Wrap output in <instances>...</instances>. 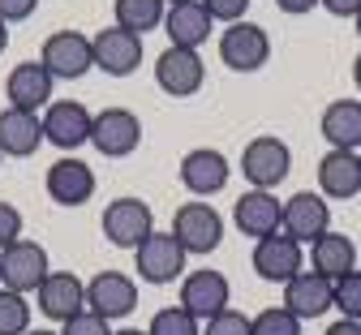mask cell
<instances>
[{"mask_svg": "<svg viewBox=\"0 0 361 335\" xmlns=\"http://www.w3.org/2000/svg\"><path fill=\"white\" fill-rule=\"evenodd\" d=\"M30 314H35V305L22 293H13V288L0 284V335H26L30 331Z\"/></svg>", "mask_w": 361, "mask_h": 335, "instance_id": "cell-28", "label": "cell"}, {"mask_svg": "<svg viewBox=\"0 0 361 335\" xmlns=\"http://www.w3.org/2000/svg\"><path fill=\"white\" fill-rule=\"evenodd\" d=\"M26 335H61V331H48V327H30Z\"/></svg>", "mask_w": 361, "mask_h": 335, "instance_id": "cell-43", "label": "cell"}, {"mask_svg": "<svg viewBox=\"0 0 361 335\" xmlns=\"http://www.w3.org/2000/svg\"><path fill=\"white\" fill-rule=\"evenodd\" d=\"M319 5H323L331 18H357V13H361V0H319Z\"/></svg>", "mask_w": 361, "mask_h": 335, "instance_id": "cell-37", "label": "cell"}, {"mask_svg": "<svg viewBox=\"0 0 361 335\" xmlns=\"http://www.w3.org/2000/svg\"><path fill=\"white\" fill-rule=\"evenodd\" d=\"M90 147L104 159H125L142 147V121L129 108H104L90 121Z\"/></svg>", "mask_w": 361, "mask_h": 335, "instance_id": "cell-6", "label": "cell"}, {"mask_svg": "<svg viewBox=\"0 0 361 335\" xmlns=\"http://www.w3.org/2000/svg\"><path fill=\"white\" fill-rule=\"evenodd\" d=\"M52 86H56V78L43 69V61H22L5 78V99H9V108L43 112L52 104Z\"/></svg>", "mask_w": 361, "mask_h": 335, "instance_id": "cell-19", "label": "cell"}, {"mask_svg": "<svg viewBox=\"0 0 361 335\" xmlns=\"http://www.w3.org/2000/svg\"><path fill=\"white\" fill-rule=\"evenodd\" d=\"M35 310H43V318L52 322H69L86 310V284L73 271H48V279L35 288Z\"/></svg>", "mask_w": 361, "mask_h": 335, "instance_id": "cell-18", "label": "cell"}, {"mask_svg": "<svg viewBox=\"0 0 361 335\" xmlns=\"http://www.w3.org/2000/svg\"><path fill=\"white\" fill-rule=\"evenodd\" d=\"M353 267H357V245H353V236L327 228L319 241H310V271H319V275H327V279L336 284V279L348 275Z\"/></svg>", "mask_w": 361, "mask_h": 335, "instance_id": "cell-26", "label": "cell"}, {"mask_svg": "<svg viewBox=\"0 0 361 335\" xmlns=\"http://www.w3.org/2000/svg\"><path fill=\"white\" fill-rule=\"evenodd\" d=\"M319 194L323 198H357L361 194V155L327 151L319 159Z\"/></svg>", "mask_w": 361, "mask_h": 335, "instance_id": "cell-24", "label": "cell"}, {"mask_svg": "<svg viewBox=\"0 0 361 335\" xmlns=\"http://www.w3.org/2000/svg\"><path fill=\"white\" fill-rule=\"evenodd\" d=\"M61 335H112V327H108V318L82 310V314H73L69 322H61Z\"/></svg>", "mask_w": 361, "mask_h": 335, "instance_id": "cell-33", "label": "cell"}, {"mask_svg": "<svg viewBox=\"0 0 361 335\" xmlns=\"http://www.w3.org/2000/svg\"><path fill=\"white\" fill-rule=\"evenodd\" d=\"M353 82H357V90H361V52L353 56Z\"/></svg>", "mask_w": 361, "mask_h": 335, "instance_id": "cell-41", "label": "cell"}, {"mask_svg": "<svg viewBox=\"0 0 361 335\" xmlns=\"http://www.w3.org/2000/svg\"><path fill=\"white\" fill-rule=\"evenodd\" d=\"M35 9H39V0H0V18H5L9 26L13 22H26Z\"/></svg>", "mask_w": 361, "mask_h": 335, "instance_id": "cell-36", "label": "cell"}, {"mask_svg": "<svg viewBox=\"0 0 361 335\" xmlns=\"http://www.w3.org/2000/svg\"><path fill=\"white\" fill-rule=\"evenodd\" d=\"M357 155H361V151H357Z\"/></svg>", "mask_w": 361, "mask_h": 335, "instance_id": "cell-47", "label": "cell"}, {"mask_svg": "<svg viewBox=\"0 0 361 335\" xmlns=\"http://www.w3.org/2000/svg\"><path fill=\"white\" fill-rule=\"evenodd\" d=\"M297 271H305V250H301V241H293L284 228L262 236V241H254V275L258 279L288 284Z\"/></svg>", "mask_w": 361, "mask_h": 335, "instance_id": "cell-14", "label": "cell"}, {"mask_svg": "<svg viewBox=\"0 0 361 335\" xmlns=\"http://www.w3.org/2000/svg\"><path fill=\"white\" fill-rule=\"evenodd\" d=\"M43 279H48V250H43L39 241L18 236L13 245L0 250V284H5V288L30 297Z\"/></svg>", "mask_w": 361, "mask_h": 335, "instance_id": "cell-7", "label": "cell"}, {"mask_svg": "<svg viewBox=\"0 0 361 335\" xmlns=\"http://www.w3.org/2000/svg\"><path fill=\"white\" fill-rule=\"evenodd\" d=\"M43 147V116L26 108H0V151L9 159H30Z\"/></svg>", "mask_w": 361, "mask_h": 335, "instance_id": "cell-22", "label": "cell"}, {"mask_svg": "<svg viewBox=\"0 0 361 335\" xmlns=\"http://www.w3.org/2000/svg\"><path fill=\"white\" fill-rule=\"evenodd\" d=\"M331 151H361V99H331L319 116Z\"/></svg>", "mask_w": 361, "mask_h": 335, "instance_id": "cell-25", "label": "cell"}, {"mask_svg": "<svg viewBox=\"0 0 361 335\" xmlns=\"http://www.w3.org/2000/svg\"><path fill=\"white\" fill-rule=\"evenodd\" d=\"M147 335H202V322L185 310V305H164V310H155V318H151V327H147Z\"/></svg>", "mask_w": 361, "mask_h": 335, "instance_id": "cell-29", "label": "cell"}, {"mask_svg": "<svg viewBox=\"0 0 361 335\" xmlns=\"http://www.w3.org/2000/svg\"><path fill=\"white\" fill-rule=\"evenodd\" d=\"M86 310L108 322L129 318L138 310V279H129L125 271H99L95 279H86Z\"/></svg>", "mask_w": 361, "mask_h": 335, "instance_id": "cell-12", "label": "cell"}, {"mask_svg": "<svg viewBox=\"0 0 361 335\" xmlns=\"http://www.w3.org/2000/svg\"><path fill=\"white\" fill-rule=\"evenodd\" d=\"M164 35L176 47H202L215 35V18L202 9V0H185V5H168L164 13Z\"/></svg>", "mask_w": 361, "mask_h": 335, "instance_id": "cell-23", "label": "cell"}, {"mask_svg": "<svg viewBox=\"0 0 361 335\" xmlns=\"http://www.w3.org/2000/svg\"><path fill=\"white\" fill-rule=\"evenodd\" d=\"M5 47H9V22L0 18V56H5Z\"/></svg>", "mask_w": 361, "mask_h": 335, "instance_id": "cell-40", "label": "cell"}, {"mask_svg": "<svg viewBox=\"0 0 361 335\" xmlns=\"http://www.w3.org/2000/svg\"><path fill=\"white\" fill-rule=\"evenodd\" d=\"M233 224H237L241 236L262 241V236L284 228V202L276 198V189H245L233 202Z\"/></svg>", "mask_w": 361, "mask_h": 335, "instance_id": "cell-17", "label": "cell"}, {"mask_svg": "<svg viewBox=\"0 0 361 335\" xmlns=\"http://www.w3.org/2000/svg\"><path fill=\"white\" fill-rule=\"evenodd\" d=\"M155 86L172 99H190L207 86V61L198 56V47H176L168 43L155 56Z\"/></svg>", "mask_w": 361, "mask_h": 335, "instance_id": "cell-3", "label": "cell"}, {"mask_svg": "<svg viewBox=\"0 0 361 335\" xmlns=\"http://www.w3.org/2000/svg\"><path fill=\"white\" fill-rule=\"evenodd\" d=\"M164 5H185V0H164Z\"/></svg>", "mask_w": 361, "mask_h": 335, "instance_id": "cell-45", "label": "cell"}, {"mask_svg": "<svg viewBox=\"0 0 361 335\" xmlns=\"http://www.w3.org/2000/svg\"><path fill=\"white\" fill-rule=\"evenodd\" d=\"M250 335H301V318L284 305H267L250 318Z\"/></svg>", "mask_w": 361, "mask_h": 335, "instance_id": "cell-30", "label": "cell"}, {"mask_svg": "<svg viewBox=\"0 0 361 335\" xmlns=\"http://www.w3.org/2000/svg\"><path fill=\"white\" fill-rule=\"evenodd\" d=\"M185 250H180V241L172 232H151L147 241L133 250V271H138V279H147V284H172V279H180V271H185Z\"/></svg>", "mask_w": 361, "mask_h": 335, "instance_id": "cell-11", "label": "cell"}, {"mask_svg": "<svg viewBox=\"0 0 361 335\" xmlns=\"http://www.w3.org/2000/svg\"><path fill=\"white\" fill-rule=\"evenodd\" d=\"M353 26H357V39H361V13H357V18H353Z\"/></svg>", "mask_w": 361, "mask_h": 335, "instance_id": "cell-44", "label": "cell"}, {"mask_svg": "<svg viewBox=\"0 0 361 335\" xmlns=\"http://www.w3.org/2000/svg\"><path fill=\"white\" fill-rule=\"evenodd\" d=\"M180 305H185L198 322L215 318L219 310H228L233 305V284H228V275L211 271V267L190 271L185 279H180Z\"/></svg>", "mask_w": 361, "mask_h": 335, "instance_id": "cell-15", "label": "cell"}, {"mask_svg": "<svg viewBox=\"0 0 361 335\" xmlns=\"http://www.w3.org/2000/svg\"><path fill=\"white\" fill-rule=\"evenodd\" d=\"M219 61L233 73H258L271 61V35L258 22H228L219 30Z\"/></svg>", "mask_w": 361, "mask_h": 335, "instance_id": "cell-4", "label": "cell"}, {"mask_svg": "<svg viewBox=\"0 0 361 335\" xmlns=\"http://www.w3.org/2000/svg\"><path fill=\"white\" fill-rule=\"evenodd\" d=\"M284 310H293L301 322L336 310V284L327 275H319V271H297L284 284Z\"/></svg>", "mask_w": 361, "mask_h": 335, "instance_id": "cell-20", "label": "cell"}, {"mask_svg": "<svg viewBox=\"0 0 361 335\" xmlns=\"http://www.w3.org/2000/svg\"><path fill=\"white\" fill-rule=\"evenodd\" d=\"M293 172V151L288 142L276 133H258L245 142L241 151V176L250 181V189H276L284 185V176Z\"/></svg>", "mask_w": 361, "mask_h": 335, "instance_id": "cell-1", "label": "cell"}, {"mask_svg": "<svg viewBox=\"0 0 361 335\" xmlns=\"http://www.w3.org/2000/svg\"><path fill=\"white\" fill-rule=\"evenodd\" d=\"M90 52H95V69H104L108 78H129L142 65V35L112 22L108 30L90 35Z\"/></svg>", "mask_w": 361, "mask_h": 335, "instance_id": "cell-13", "label": "cell"}, {"mask_svg": "<svg viewBox=\"0 0 361 335\" xmlns=\"http://www.w3.org/2000/svg\"><path fill=\"white\" fill-rule=\"evenodd\" d=\"M112 335H147V331H138V327H121V331H112Z\"/></svg>", "mask_w": 361, "mask_h": 335, "instance_id": "cell-42", "label": "cell"}, {"mask_svg": "<svg viewBox=\"0 0 361 335\" xmlns=\"http://www.w3.org/2000/svg\"><path fill=\"white\" fill-rule=\"evenodd\" d=\"M22 228H26L22 211H18L13 202H5V198H0V250H5V245H13L18 236H22Z\"/></svg>", "mask_w": 361, "mask_h": 335, "instance_id": "cell-34", "label": "cell"}, {"mask_svg": "<svg viewBox=\"0 0 361 335\" xmlns=\"http://www.w3.org/2000/svg\"><path fill=\"white\" fill-rule=\"evenodd\" d=\"M331 228V207L327 198L319 194V189H301V194H293L284 202V232L293 236V241H319V236Z\"/></svg>", "mask_w": 361, "mask_h": 335, "instance_id": "cell-21", "label": "cell"}, {"mask_svg": "<svg viewBox=\"0 0 361 335\" xmlns=\"http://www.w3.org/2000/svg\"><path fill=\"white\" fill-rule=\"evenodd\" d=\"M168 232L180 241V250H185V254H198V258H202V254H215L219 241H224V215H219L211 202L194 198V202H180V207H176Z\"/></svg>", "mask_w": 361, "mask_h": 335, "instance_id": "cell-2", "label": "cell"}, {"mask_svg": "<svg viewBox=\"0 0 361 335\" xmlns=\"http://www.w3.org/2000/svg\"><path fill=\"white\" fill-rule=\"evenodd\" d=\"M43 69H48L56 82H78L95 69V52H90V35L82 30H52L43 39V52H39Z\"/></svg>", "mask_w": 361, "mask_h": 335, "instance_id": "cell-5", "label": "cell"}, {"mask_svg": "<svg viewBox=\"0 0 361 335\" xmlns=\"http://www.w3.org/2000/svg\"><path fill=\"white\" fill-rule=\"evenodd\" d=\"M276 9L288 13V18H301V13H310V9H319V0H276Z\"/></svg>", "mask_w": 361, "mask_h": 335, "instance_id": "cell-38", "label": "cell"}, {"mask_svg": "<svg viewBox=\"0 0 361 335\" xmlns=\"http://www.w3.org/2000/svg\"><path fill=\"white\" fill-rule=\"evenodd\" d=\"M90 121H95V112H90L86 104H78V99H52L48 108H43V142H52L56 151L73 155L78 147L90 142Z\"/></svg>", "mask_w": 361, "mask_h": 335, "instance_id": "cell-8", "label": "cell"}, {"mask_svg": "<svg viewBox=\"0 0 361 335\" xmlns=\"http://www.w3.org/2000/svg\"><path fill=\"white\" fill-rule=\"evenodd\" d=\"M99 228H104V236H108L112 245H121V250H138L147 236L155 232V215H151V207H147L142 198H116V202L104 207Z\"/></svg>", "mask_w": 361, "mask_h": 335, "instance_id": "cell-10", "label": "cell"}, {"mask_svg": "<svg viewBox=\"0 0 361 335\" xmlns=\"http://www.w3.org/2000/svg\"><path fill=\"white\" fill-rule=\"evenodd\" d=\"M202 9H207L215 22H241L245 9H250V0H202Z\"/></svg>", "mask_w": 361, "mask_h": 335, "instance_id": "cell-35", "label": "cell"}, {"mask_svg": "<svg viewBox=\"0 0 361 335\" xmlns=\"http://www.w3.org/2000/svg\"><path fill=\"white\" fill-rule=\"evenodd\" d=\"M43 189H48V198L56 207H86L95 198L99 181H95V168H90L82 155H61L48 168V176H43Z\"/></svg>", "mask_w": 361, "mask_h": 335, "instance_id": "cell-9", "label": "cell"}, {"mask_svg": "<svg viewBox=\"0 0 361 335\" xmlns=\"http://www.w3.org/2000/svg\"><path fill=\"white\" fill-rule=\"evenodd\" d=\"M164 13H168L164 0H116V5H112L116 26H125V30H133V35L159 30V26H164Z\"/></svg>", "mask_w": 361, "mask_h": 335, "instance_id": "cell-27", "label": "cell"}, {"mask_svg": "<svg viewBox=\"0 0 361 335\" xmlns=\"http://www.w3.org/2000/svg\"><path fill=\"white\" fill-rule=\"evenodd\" d=\"M0 164H5V151H0Z\"/></svg>", "mask_w": 361, "mask_h": 335, "instance_id": "cell-46", "label": "cell"}, {"mask_svg": "<svg viewBox=\"0 0 361 335\" xmlns=\"http://www.w3.org/2000/svg\"><path fill=\"white\" fill-rule=\"evenodd\" d=\"M336 310H340V318H357L361 322V271L357 267L336 279Z\"/></svg>", "mask_w": 361, "mask_h": 335, "instance_id": "cell-31", "label": "cell"}, {"mask_svg": "<svg viewBox=\"0 0 361 335\" xmlns=\"http://www.w3.org/2000/svg\"><path fill=\"white\" fill-rule=\"evenodd\" d=\"M327 335H361V322H357V318H336V322L327 327Z\"/></svg>", "mask_w": 361, "mask_h": 335, "instance_id": "cell-39", "label": "cell"}, {"mask_svg": "<svg viewBox=\"0 0 361 335\" xmlns=\"http://www.w3.org/2000/svg\"><path fill=\"white\" fill-rule=\"evenodd\" d=\"M202 335H250V318L228 305V310H219L215 318L202 322Z\"/></svg>", "mask_w": 361, "mask_h": 335, "instance_id": "cell-32", "label": "cell"}, {"mask_svg": "<svg viewBox=\"0 0 361 335\" xmlns=\"http://www.w3.org/2000/svg\"><path fill=\"white\" fill-rule=\"evenodd\" d=\"M176 176H180V185H185L194 198H215L219 189L228 185L233 168H228V159H224V151H215V147H194V151L180 155Z\"/></svg>", "mask_w": 361, "mask_h": 335, "instance_id": "cell-16", "label": "cell"}]
</instances>
